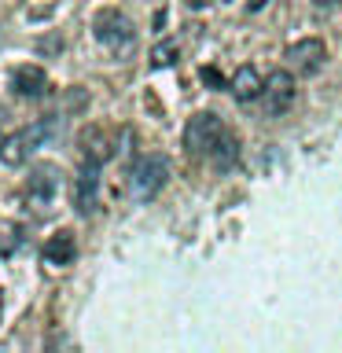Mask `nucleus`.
Returning <instances> with one entry per match:
<instances>
[{
    "mask_svg": "<svg viewBox=\"0 0 342 353\" xmlns=\"http://www.w3.org/2000/svg\"><path fill=\"white\" fill-rule=\"evenodd\" d=\"M11 88H15L19 96L37 99V96L48 92V74H44L41 66H19V70L11 74Z\"/></svg>",
    "mask_w": 342,
    "mask_h": 353,
    "instance_id": "obj_11",
    "label": "nucleus"
},
{
    "mask_svg": "<svg viewBox=\"0 0 342 353\" xmlns=\"http://www.w3.org/2000/svg\"><path fill=\"white\" fill-rule=\"evenodd\" d=\"M320 8H331V4H342V0H316Z\"/></svg>",
    "mask_w": 342,
    "mask_h": 353,
    "instance_id": "obj_17",
    "label": "nucleus"
},
{
    "mask_svg": "<svg viewBox=\"0 0 342 353\" xmlns=\"http://www.w3.org/2000/svg\"><path fill=\"white\" fill-rule=\"evenodd\" d=\"M59 129H63L59 118H41V121H33V125H26V129L8 132V137L0 140V162L4 165H26L30 154L37 148H44V140H52Z\"/></svg>",
    "mask_w": 342,
    "mask_h": 353,
    "instance_id": "obj_1",
    "label": "nucleus"
},
{
    "mask_svg": "<svg viewBox=\"0 0 342 353\" xmlns=\"http://www.w3.org/2000/svg\"><path fill=\"white\" fill-rule=\"evenodd\" d=\"M0 140H4V110H0Z\"/></svg>",
    "mask_w": 342,
    "mask_h": 353,
    "instance_id": "obj_18",
    "label": "nucleus"
},
{
    "mask_svg": "<svg viewBox=\"0 0 342 353\" xmlns=\"http://www.w3.org/2000/svg\"><path fill=\"white\" fill-rule=\"evenodd\" d=\"M210 162L217 165V170H232V165L239 162V140L232 137V132L225 129L217 137V143H214V151H210Z\"/></svg>",
    "mask_w": 342,
    "mask_h": 353,
    "instance_id": "obj_13",
    "label": "nucleus"
},
{
    "mask_svg": "<svg viewBox=\"0 0 342 353\" xmlns=\"http://www.w3.org/2000/svg\"><path fill=\"white\" fill-rule=\"evenodd\" d=\"M203 81H210V85H217V88L225 85V81H221V74H217V70H210V66H206V70H203Z\"/></svg>",
    "mask_w": 342,
    "mask_h": 353,
    "instance_id": "obj_15",
    "label": "nucleus"
},
{
    "mask_svg": "<svg viewBox=\"0 0 342 353\" xmlns=\"http://www.w3.org/2000/svg\"><path fill=\"white\" fill-rule=\"evenodd\" d=\"M77 258V243L70 232H59V236H52L44 243V261L48 265H70Z\"/></svg>",
    "mask_w": 342,
    "mask_h": 353,
    "instance_id": "obj_12",
    "label": "nucleus"
},
{
    "mask_svg": "<svg viewBox=\"0 0 342 353\" xmlns=\"http://www.w3.org/2000/svg\"><path fill=\"white\" fill-rule=\"evenodd\" d=\"M99 165L92 162H85V170L77 173V181H74V206H77V214H92V210L99 206Z\"/></svg>",
    "mask_w": 342,
    "mask_h": 353,
    "instance_id": "obj_7",
    "label": "nucleus"
},
{
    "mask_svg": "<svg viewBox=\"0 0 342 353\" xmlns=\"http://www.w3.org/2000/svg\"><path fill=\"white\" fill-rule=\"evenodd\" d=\"M225 132V125H221V118L217 114H195L192 121H188V129H184V148L188 154H199V159H210V151H214V143L217 137Z\"/></svg>",
    "mask_w": 342,
    "mask_h": 353,
    "instance_id": "obj_4",
    "label": "nucleus"
},
{
    "mask_svg": "<svg viewBox=\"0 0 342 353\" xmlns=\"http://www.w3.org/2000/svg\"><path fill=\"white\" fill-rule=\"evenodd\" d=\"M81 154H85V162L103 165L110 154H114V137H110L103 125H88L81 132Z\"/></svg>",
    "mask_w": 342,
    "mask_h": 353,
    "instance_id": "obj_9",
    "label": "nucleus"
},
{
    "mask_svg": "<svg viewBox=\"0 0 342 353\" xmlns=\"http://www.w3.org/2000/svg\"><path fill=\"white\" fill-rule=\"evenodd\" d=\"M228 88H232V96H236L239 103H250V99H261V92H265V77L254 70V66H239L236 77L228 81Z\"/></svg>",
    "mask_w": 342,
    "mask_h": 353,
    "instance_id": "obj_10",
    "label": "nucleus"
},
{
    "mask_svg": "<svg viewBox=\"0 0 342 353\" xmlns=\"http://www.w3.org/2000/svg\"><path fill=\"white\" fill-rule=\"evenodd\" d=\"M265 4H269V0H247V11H261Z\"/></svg>",
    "mask_w": 342,
    "mask_h": 353,
    "instance_id": "obj_16",
    "label": "nucleus"
},
{
    "mask_svg": "<svg viewBox=\"0 0 342 353\" xmlns=\"http://www.w3.org/2000/svg\"><path fill=\"white\" fill-rule=\"evenodd\" d=\"M261 96H265V110H269V114H283V110L294 103V77L287 70H276L269 81H265Z\"/></svg>",
    "mask_w": 342,
    "mask_h": 353,
    "instance_id": "obj_6",
    "label": "nucleus"
},
{
    "mask_svg": "<svg viewBox=\"0 0 342 353\" xmlns=\"http://www.w3.org/2000/svg\"><path fill=\"white\" fill-rule=\"evenodd\" d=\"M165 181H170V162L162 154H143L129 170V195L137 203H148L165 188Z\"/></svg>",
    "mask_w": 342,
    "mask_h": 353,
    "instance_id": "obj_2",
    "label": "nucleus"
},
{
    "mask_svg": "<svg viewBox=\"0 0 342 353\" xmlns=\"http://www.w3.org/2000/svg\"><path fill=\"white\" fill-rule=\"evenodd\" d=\"M0 313H4V291H0Z\"/></svg>",
    "mask_w": 342,
    "mask_h": 353,
    "instance_id": "obj_19",
    "label": "nucleus"
},
{
    "mask_svg": "<svg viewBox=\"0 0 342 353\" xmlns=\"http://www.w3.org/2000/svg\"><path fill=\"white\" fill-rule=\"evenodd\" d=\"M55 188H59V173H55V165H37L26 184V195L30 203L37 210H48V203L55 199Z\"/></svg>",
    "mask_w": 342,
    "mask_h": 353,
    "instance_id": "obj_8",
    "label": "nucleus"
},
{
    "mask_svg": "<svg viewBox=\"0 0 342 353\" xmlns=\"http://www.w3.org/2000/svg\"><path fill=\"white\" fill-rule=\"evenodd\" d=\"M181 59V48H177V41H159L151 48V66H173Z\"/></svg>",
    "mask_w": 342,
    "mask_h": 353,
    "instance_id": "obj_14",
    "label": "nucleus"
},
{
    "mask_svg": "<svg viewBox=\"0 0 342 353\" xmlns=\"http://www.w3.org/2000/svg\"><path fill=\"white\" fill-rule=\"evenodd\" d=\"M324 59H328V48L320 37H302L287 48V63H291L298 74H316L320 66H324Z\"/></svg>",
    "mask_w": 342,
    "mask_h": 353,
    "instance_id": "obj_5",
    "label": "nucleus"
},
{
    "mask_svg": "<svg viewBox=\"0 0 342 353\" xmlns=\"http://www.w3.org/2000/svg\"><path fill=\"white\" fill-rule=\"evenodd\" d=\"M92 30H96V41L103 44L107 52H114V55H129L132 44H137V30H132V22L121 15V11H114V8L99 11L96 22H92Z\"/></svg>",
    "mask_w": 342,
    "mask_h": 353,
    "instance_id": "obj_3",
    "label": "nucleus"
},
{
    "mask_svg": "<svg viewBox=\"0 0 342 353\" xmlns=\"http://www.w3.org/2000/svg\"><path fill=\"white\" fill-rule=\"evenodd\" d=\"M0 48H4V37H0Z\"/></svg>",
    "mask_w": 342,
    "mask_h": 353,
    "instance_id": "obj_20",
    "label": "nucleus"
}]
</instances>
